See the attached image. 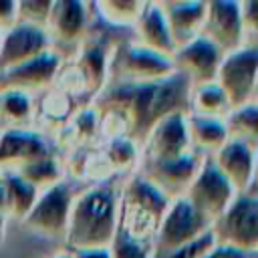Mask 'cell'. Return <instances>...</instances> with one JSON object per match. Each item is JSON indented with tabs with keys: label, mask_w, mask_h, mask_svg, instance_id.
<instances>
[{
	"label": "cell",
	"mask_w": 258,
	"mask_h": 258,
	"mask_svg": "<svg viewBox=\"0 0 258 258\" xmlns=\"http://www.w3.org/2000/svg\"><path fill=\"white\" fill-rule=\"evenodd\" d=\"M189 81L181 73H171L153 83H107L95 97L93 109L101 113H119L125 121V137L137 145L167 115L185 111L189 97Z\"/></svg>",
	"instance_id": "1"
},
{
	"label": "cell",
	"mask_w": 258,
	"mask_h": 258,
	"mask_svg": "<svg viewBox=\"0 0 258 258\" xmlns=\"http://www.w3.org/2000/svg\"><path fill=\"white\" fill-rule=\"evenodd\" d=\"M119 228V194L111 183H97L73 198L64 242L73 250L109 248Z\"/></svg>",
	"instance_id": "2"
},
{
	"label": "cell",
	"mask_w": 258,
	"mask_h": 258,
	"mask_svg": "<svg viewBox=\"0 0 258 258\" xmlns=\"http://www.w3.org/2000/svg\"><path fill=\"white\" fill-rule=\"evenodd\" d=\"M169 200L139 173L133 175L119 196V228L137 240H153L155 228L165 214Z\"/></svg>",
	"instance_id": "3"
},
{
	"label": "cell",
	"mask_w": 258,
	"mask_h": 258,
	"mask_svg": "<svg viewBox=\"0 0 258 258\" xmlns=\"http://www.w3.org/2000/svg\"><path fill=\"white\" fill-rule=\"evenodd\" d=\"M210 228L218 246H226L244 254H256L258 248L256 189L236 194L230 206L212 222Z\"/></svg>",
	"instance_id": "4"
},
{
	"label": "cell",
	"mask_w": 258,
	"mask_h": 258,
	"mask_svg": "<svg viewBox=\"0 0 258 258\" xmlns=\"http://www.w3.org/2000/svg\"><path fill=\"white\" fill-rule=\"evenodd\" d=\"M175 73L171 58L139 46L137 42H121L111 48L107 83H153Z\"/></svg>",
	"instance_id": "5"
},
{
	"label": "cell",
	"mask_w": 258,
	"mask_h": 258,
	"mask_svg": "<svg viewBox=\"0 0 258 258\" xmlns=\"http://www.w3.org/2000/svg\"><path fill=\"white\" fill-rule=\"evenodd\" d=\"M210 226L212 224L185 198L171 200L155 228V234L151 240V258L167 254L196 240L198 236L208 232Z\"/></svg>",
	"instance_id": "6"
},
{
	"label": "cell",
	"mask_w": 258,
	"mask_h": 258,
	"mask_svg": "<svg viewBox=\"0 0 258 258\" xmlns=\"http://www.w3.org/2000/svg\"><path fill=\"white\" fill-rule=\"evenodd\" d=\"M256 71H258L256 46L246 44L222 56L214 81L226 95L230 109L256 101Z\"/></svg>",
	"instance_id": "7"
},
{
	"label": "cell",
	"mask_w": 258,
	"mask_h": 258,
	"mask_svg": "<svg viewBox=\"0 0 258 258\" xmlns=\"http://www.w3.org/2000/svg\"><path fill=\"white\" fill-rule=\"evenodd\" d=\"M71 204H73L71 185L67 181H58L38 191V198L34 206L30 208V212L24 216L22 226L46 238L64 236L69 214H71Z\"/></svg>",
	"instance_id": "8"
},
{
	"label": "cell",
	"mask_w": 258,
	"mask_h": 258,
	"mask_svg": "<svg viewBox=\"0 0 258 258\" xmlns=\"http://www.w3.org/2000/svg\"><path fill=\"white\" fill-rule=\"evenodd\" d=\"M236 191L228 183V179L218 171L212 157L206 155L202 159V165L191 179L189 187L185 189L183 198L212 224L234 200Z\"/></svg>",
	"instance_id": "9"
},
{
	"label": "cell",
	"mask_w": 258,
	"mask_h": 258,
	"mask_svg": "<svg viewBox=\"0 0 258 258\" xmlns=\"http://www.w3.org/2000/svg\"><path fill=\"white\" fill-rule=\"evenodd\" d=\"M200 36L216 44L222 54H228L240 46H246V32L242 24L240 2H232V0L206 2V16H204Z\"/></svg>",
	"instance_id": "10"
},
{
	"label": "cell",
	"mask_w": 258,
	"mask_h": 258,
	"mask_svg": "<svg viewBox=\"0 0 258 258\" xmlns=\"http://www.w3.org/2000/svg\"><path fill=\"white\" fill-rule=\"evenodd\" d=\"M206 155H200L196 151H189L175 159H161V161H143L139 175L145 177L149 183H153L169 202L183 198L185 189L189 187L191 179L196 177L202 159Z\"/></svg>",
	"instance_id": "11"
},
{
	"label": "cell",
	"mask_w": 258,
	"mask_h": 258,
	"mask_svg": "<svg viewBox=\"0 0 258 258\" xmlns=\"http://www.w3.org/2000/svg\"><path fill=\"white\" fill-rule=\"evenodd\" d=\"M185 111L171 113L163 117L143 139V161L175 159L189 153Z\"/></svg>",
	"instance_id": "12"
},
{
	"label": "cell",
	"mask_w": 258,
	"mask_h": 258,
	"mask_svg": "<svg viewBox=\"0 0 258 258\" xmlns=\"http://www.w3.org/2000/svg\"><path fill=\"white\" fill-rule=\"evenodd\" d=\"M222 52L204 36H196L187 44L175 48L171 62L177 73H181L189 85H204L216 79L218 67L222 62Z\"/></svg>",
	"instance_id": "13"
},
{
	"label": "cell",
	"mask_w": 258,
	"mask_h": 258,
	"mask_svg": "<svg viewBox=\"0 0 258 258\" xmlns=\"http://www.w3.org/2000/svg\"><path fill=\"white\" fill-rule=\"evenodd\" d=\"M50 38L42 26L16 22L12 28H8L2 34L0 42V73L14 69L44 50L50 48Z\"/></svg>",
	"instance_id": "14"
},
{
	"label": "cell",
	"mask_w": 258,
	"mask_h": 258,
	"mask_svg": "<svg viewBox=\"0 0 258 258\" xmlns=\"http://www.w3.org/2000/svg\"><path fill=\"white\" fill-rule=\"evenodd\" d=\"M60 71V54L52 48L44 50L42 54L8 69L0 73L2 79V89H18L24 93H34V91H44L48 89Z\"/></svg>",
	"instance_id": "15"
},
{
	"label": "cell",
	"mask_w": 258,
	"mask_h": 258,
	"mask_svg": "<svg viewBox=\"0 0 258 258\" xmlns=\"http://www.w3.org/2000/svg\"><path fill=\"white\" fill-rule=\"evenodd\" d=\"M218 171L228 179L236 194L254 189V163H256V147L228 139L214 155H210Z\"/></svg>",
	"instance_id": "16"
},
{
	"label": "cell",
	"mask_w": 258,
	"mask_h": 258,
	"mask_svg": "<svg viewBox=\"0 0 258 258\" xmlns=\"http://www.w3.org/2000/svg\"><path fill=\"white\" fill-rule=\"evenodd\" d=\"M91 4L77 2V0H56L52 2L48 20H46V34L60 44H81L87 36L89 20H91Z\"/></svg>",
	"instance_id": "17"
},
{
	"label": "cell",
	"mask_w": 258,
	"mask_h": 258,
	"mask_svg": "<svg viewBox=\"0 0 258 258\" xmlns=\"http://www.w3.org/2000/svg\"><path fill=\"white\" fill-rule=\"evenodd\" d=\"M52 155L46 137L28 127H8L0 131V165L16 169L28 161Z\"/></svg>",
	"instance_id": "18"
},
{
	"label": "cell",
	"mask_w": 258,
	"mask_h": 258,
	"mask_svg": "<svg viewBox=\"0 0 258 258\" xmlns=\"http://www.w3.org/2000/svg\"><path fill=\"white\" fill-rule=\"evenodd\" d=\"M111 44L105 36H85L81 40L79 56L75 62V75L83 89L99 93L109 79Z\"/></svg>",
	"instance_id": "19"
},
{
	"label": "cell",
	"mask_w": 258,
	"mask_h": 258,
	"mask_svg": "<svg viewBox=\"0 0 258 258\" xmlns=\"http://www.w3.org/2000/svg\"><path fill=\"white\" fill-rule=\"evenodd\" d=\"M163 12L167 30L171 34L173 46L179 48L200 36L204 16H206V2L200 0H163L159 2Z\"/></svg>",
	"instance_id": "20"
},
{
	"label": "cell",
	"mask_w": 258,
	"mask_h": 258,
	"mask_svg": "<svg viewBox=\"0 0 258 258\" xmlns=\"http://www.w3.org/2000/svg\"><path fill=\"white\" fill-rule=\"evenodd\" d=\"M133 28H135V40L133 42H137L139 46L153 50L161 56H167V58L173 56L175 46H173L169 30H167L163 12L159 8V2H145Z\"/></svg>",
	"instance_id": "21"
},
{
	"label": "cell",
	"mask_w": 258,
	"mask_h": 258,
	"mask_svg": "<svg viewBox=\"0 0 258 258\" xmlns=\"http://www.w3.org/2000/svg\"><path fill=\"white\" fill-rule=\"evenodd\" d=\"M185 125H187L189 147L200 155H214L228 141L224 119L185 113Z\"/></svg>",
	"instance_id": "22"
},
{
	"label": "cell",
	"mask_w": 258,
	"mask_h": 258,
	"mask_svg": "<svg viewBox=\"0 0 258 258\" xmlns=\"http://www.w3.org/2000/svg\"><path fill=\"white\" fill-rule=\"evenodd\" d=\"M0 179H2L4 196H6V216H12L22 222L36 202L38 189L26 183L14 169L0 171Z\"/></svg>",
	"instance_id": "23"
},
{
	"label": "cell",
	"mask_w": 258,
	"mask_h": 258,
	"mask_svg": "<svg viewBox=\"0 0 258 258\" xmlns=\"http://www.w3.org/2000/svg\"><path fill=\"white\" fill-rule=\"evenodd\" d=\"M230 111V105L226 101V95L218 87L216 81L204 83V85H194L189 89L187 97V113L202 115V117H214V119H224Z\"/></svg>",
	"instance_id": "24"
},
{
	"label": "cell",
	"mask_w": 258,
	"mask_h": 258,
	"mask_svg": "<svg viewBox=\"0 0 258 258\" xmlns=\"http://www.w3.org/2000/svg\"><path fill=\"white\" fill-rule=\"evenodd\" d=\"M228 139H236L256 147L258 143V105L256 101L230 109L224 117Z\"/></svg>",
	"instance_id": "25"
},
{
	"label": "cell",
	"mask_w": 258,
	"mask_h": 258,
	"mask_svg": "<svg viewBox=\"0 0 258 258\" xmlns=\"http://www.w3.org/2000/svg\"><path fill=\"white\" fill-rule=\"evenodd\" d=\"M34 117V101L18 89H0V125L24 127Z\"/></svg>",
	"instance_id": "26"
},
{
	"label": "cell",
	"mask_w": 258,
	"mask_h": 258,
	"mask_svg": "<svg viewBox=\"0 0 258 258\" xmlns=\"http://www.w3.org/2000/svg\"><path fill=\"white\" fill-rule=\"evenodd\" d=\"M26 183H30L32 187H36L38 191L62 181V167L60 163L52 157V155H46V157H40V159H34V161H28L20 167L14 169Z\"/></svg>",
	"instance_id": "27"
},
{
	"label": "cell",
	"mask_w": 258,
	"mask_h": 258,
	"mask_svg": "<svg viewBox=\"0 0 258 258\" xmlns=\"http://www.w3.org/2000/svg\"><path fill=\"white\" fill-rule=\"evenodd\" d=\"M143 4L145 2H137V0H103L91 4V8H95L99 16L109 24L133 26L143 10Z\"/></svg>",
	"instance_id": "28"
},
{
	"label": "cell",
	"mask_w": 258,
	"mask_h": 258,
	"mask_svg": "<svg viewBox=\"0 0 258 258\" xmlns=\"http://www.w3.org/2000/svg\"><path fill=\"white\" fill-rule=\"evenodd\" d=\"M62 129L69 131L73 141H77L79 145H87L99 135V129H101L99 113L93 107H83L69 119V125Z\"/></svg>",
	"instance_id": "29"
},
{
	"label": "cell",
	"mask_w": 258,
	"mask_h": 258,
	"mask_svg": "<svg viewBox=\"0 0 258 258\" xmlns=\"http://www.w3.org/2000/svg\"><path fill=\"white\" fill-rule=\"evenodd\" d=\"M103 157H105V161H107V165H109L111 169L121 171V169L131 167V165L139 159V145H137L133 139L125 137V135H121V137H111L109 143L105 145Z\"/></svg>",
	"instance_id": "30"
},
{
	"label": "cell",
	"mask_w": 258,
	"mask_h": 258,
	"mask_svg": "<svg viewBox=\"0 0 258 258\" xmlns=\"http://www.w3.org/2000/svg\"><path fill=\"white\" fill-rule=\"evenodd\" d=\"M111 258H151V244L133 238L123 228H117L113 242L109 244Z\"/></svg>",
	"instance_id": "31"
},
{
	"label": "cell",
	"mask_w": 258,
	"mask_h": 258,
	"mask_svg": "<svg viewBox=\"0 0 258 258\" xmlns=\"http://www.w3.org/2000/svg\"><path fill=\"white\" fill-rule=\"evenodd\" d=\"M50 8H52V0H20L16 2V18L18 22L44 28Z\"/></svg>",
	"instance_id": "32"
},
{
	"label": "cell",
	"mask_w": 258,
	"mask_h": 258,
	"mask_svg": "<svg viewBox=\"0 0 258 258\" xmlns=\"http://www.w3.org/2000/svg\"><path fill=\"white\" fill-rule=\"evenodd\" d=\"M216 246V238L212 234V228L208 232H204L202 236H198L196 240L167 252V254H161V256H153V258H202L204 254H208L212 248Z\"/></svg>",
	"instance_id": "33"
},
{
	"label": "cell",
	"mask_w": 258,
	"mask_h": 258,
	"mask_svg": "<svg viewBox=\"0 0 258 258\" xmlns=\"http://www.w3.org/2000/svg\"><path fill=\"white\" fill-rule=\"evenodd\" d=\"M69 111H71V103H69V93L67 91H58V93H52L50 97H46L42 113L48 119H52V121H67V113Z\"/></svg>",
	"instance_id": "34"
},
{
	"label": "cell",
	"mask_w": 258,
	"mask_h": 258,
	"mask_svg": "<svg viewBox=\"0 0 258 258\" xmlns=\"http://www.w3.org/2000/svg\"><path fill=\"white\" fill-rule=\"evenodd\" d=\"M18 22L16 18V2L12 0H0V30L6 32Z\"/></svg>",
	"instance_id": "35"
},
{
	"label": "cell",
	"mask_w": 258,
	"mask_h": 258,
	"mask_svg": "<svg viewBox=\"0 0 258 258\" xmlns=\"http://www.w3.org/2000/svg\"><path fill=\"white\" fill-rule=\"evenodd\" d=\"M256 254H244V252H238V250H232V248H226V246H214L208 254H204L202 258H254Z\"/></svg>",
	"instance_id": "36"
},
{
	"label": "cell",
	"mask_w": 258,
	"mask_h": 258,
	"mask_svg": "<svg viewBox=\"0 0 258 258\" xmlns=\"http://www.w3.org/2000/svg\"><path fill=\"white\" fill-rule=\"evenodd\" d=\"M71 258H111L109 248H83V250H73Z\"/></svg>",
	"instance_id": "37"
},
{
	"label": "cell",
	"mask_w": 258,
	"mask_h": 258,
	"mask_svg": "<svg viewBox=\"0 0 258 258\" xmlns=\"http://www.w3.org/2000/svg\"><path fill=\"white\" fill-rule=\"evenodd\" d=\"M0 216H6V196H4L2 179H0Z\"/></svg>",
	"instance_id": "38"
},
{
	"label": "cell",
	"mask_w": 258,
	"mask_h": 258,
	"mask_svg": "<svg viewBox=\"0 0 258 258\" xmlns=\"http://www.w3.org/2000/svg\"><path fill=\"white\" fill-rule=\"evenodd\" d=\"M4 232H6V220H4V216H0V246L4 240Z\"/></svg>",
	"instance_id": "39"
},
{
	"label": "cell",
	"mask_w": 258,
	"mask_h": 258,
	"mask_svg": "<svg viewBox=\"0 0 258 258\" xmlns=\"http://www.w3.org/2000/svg\"><path fill=\"white\" fill-rule=\"evenodd\" d=\"M54 258H71V254H58V256H54Z\"/></svg>",
	"instance_id": "40"
},
{
	"label": "cell",
	"mask_w": 258,
	"mask_h": 258,
	"mask_svg": "<svg viewBox=\"0 0 258 258\" xmlns=\"http://www.w3.org/2000/svg\"><path fill=\"white\" fill-rule=\"evenodd\" d=\"M2 34H4V32H2V30H0V42H2Z\"/></svg>",
	"instance_id": "41"
}]
</instances>
